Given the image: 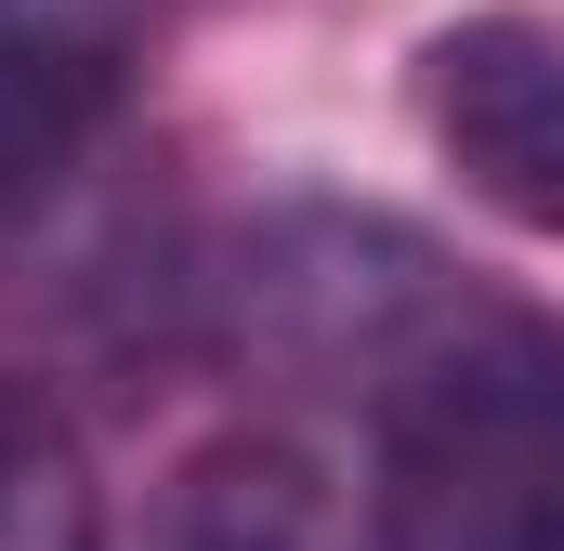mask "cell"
Returning a JSON list of instances; mask_svg holds the SVG:
<instances>
[{"label": "cell", "instance_id": "4", "mask_svg": "<svg viewBox=\"0 0 564 551\" xmlns=\"http://www.w3.org/2000/svg\"><path fill=\"white\" fill-rule=\"evenodd\" d=\"M158 551H394V512L355 499L315 446L289 433H224L171 473Z\"/></svg>", "mask_w": 564, "mask_h": 551}, {"label": "cell", "instance_id": "5", "mask_svg": "<svg viewBox=\"0 0 564 551\" xmlns=\"http://www.w3.org/2000/svg\"><path fill=\"white\" fill-rule=\"evenodd\" d=\"M0 551H106L93 446L26 368H0Z\"/></svg>", "mask_w": 564, "mask_h": 551}, {"label": "cell", "instance_id": "2", "mask_svg": "<svg viewBox=\"0 0 564 551\" xmlns=\"http://www.w3.org/2000/svg\"><path fill=\"white\" fill-rule=\"evenodd\" d=\"M144 0H0V250H26L119 132Z\"/></svg>", "mask_w": 564, "mask_h": 551}, {"label": "cell", "instance_id": "1", "mask_svg": "<svg viewBox=\"0 0 564 551\" xmlns=\"http://www.w3.org/2000/svg\"><path fill=\"white\" fill-rule=\"evenodd\" d=\"M355 408L394 551H564V315L459 276Z\"/></svg>", "mask_w": 564, "mask_h": 551}, {"label": "cell", "instance_id": "3", "mask_svg": "<svg viewBox=\"0 0 564 551\" xmlns=\"http://www.w3.org/2000/svg\"><path fill=\"white\" fill-rule=\"evenodd\" d=\"M421 132L486 210H512L525 237H564V26L539 13L446 26L421 53Z\"/></svg>", "mask_w": 564, "mask_h": 551}]
</instances>
